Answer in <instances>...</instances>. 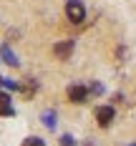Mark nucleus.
I'll return each mask as SVG.
<instances>
[{"mask_svg": "<svg viewBox=\"0 0 136 146\" xmlns=\"http://www.w3.org/2000/svg\"><path fill=\"white\" fill-rule=\"evenodd\" d=\"M66 15L71 18V23H83V18H86V8H83L78 0H68V3H66Z\"/></svg>", "mask_w": 136, "mask_h": 146, "instance_id": "nucleus-1", "label": "nucleus"}, {"mask_svg": "<svg viewBox=\"0 0 136 146\" xmlns=\"http://www.w3.org/2000/svg\"><path fill=\"white\" fill-rule=\"evenodd\" d=\"M113 118H116L113 106H98V108H96V121H98V126H103V129H106Z\"/></svg>", "mask_w": 136, "mask_h": 146, "instance_id": "nucleus-2", "label": "nucleus"}, {"mask_svg": "<svg viewBox=\"0 0 136 146\" xmlns=\"http://www.w3.org/2000/svg\"><path fill=\"white\" fill-rule=\"evenodd\" d=\"M86 96H88V88H83V86H71L68 88V98L73 103H86Z\"/></svg>", "mask_w": 136, "mask_h": 146, "instance_id": "nucleus-3", "label": "nucleus"}, {"mask_svg": "<svg viewBox=\"0 0 136 146\" xmlns=\"http://www.w3.org/2000/svg\"><path fill=\"white\" fill-rule=\"evenodd\" d=\"M53 53H56L60 60H66L71 53H73V40H63V43H58L56 48H53Z\"/></svg>", "mask_w": 136, "mask_h": 146, "instance_id": "nucleus-4", "label": "nucleus"}, {"mask_svg": "<svg viewBox=\"0 0 136 146\" xmlns=\"http://www.w3.org/2000/svg\"><path fill=\"white\" fill-rule=\"evenodd\" d=\"M3 60H5L8 66H18V58H15V53L10 48H3Z\"/></svg>", "mask_w": 136, "mask_h": 146, "instance_id": "nucleus-5", "label": "nucleus"}, {"mask_svg": "<svg viewBox=\"0 0 136 146\" xmlns=\"http://www.w3.org/2000/svg\"><path fill=\"white\" fill-rule=\"evenodd\" d=\"M43 123L48 126V129H56V113L45 111V113H43Z\"/></svg>", "mask_w": 136, "mask_h": 146, "instance_id": "nucleus-6", "label": "nucleus"}, {"mask_svg": "<svg viewBox=\"0 0 136 146\" xmlns=\"http://www.w3.org/2000/svg\"><path fill=\"white\" fill-rule=\"evenodd\" d=\"M23 146H45V141L38 139V136H28V139L23 141Z\"/></svg>", "mask_w": 136, "mask_h": 146, "instance_id": "nucleus-7", "label": "nucleus"}, {"mask_svg": "<svg viewBox=\"0 0 136 146\" xmlns=\"http://www.w3.org/2000/svg\"><path fill=\"white\" fill-rule=\"evenodd\" d=\"M3 106H10V96L5 93V91H0V108Z\"/></svg>", "mask_w": 136, "mask_h": 146, "instance_id": "nucleus-8", "label": "nucleus"}, {"mask_svg": "<svg viewBox=\"0 0 136 146\" xmlns=\"http://www.w3.org/2000/svg\"><path fill=\"white\" fill-rule=\"evenodd\" d=\"M60 146H76V139L73 136H63L60 139Z\"/></svg>", "mask_w": 136, "mask_h": 146, "instance_id": "nucleus-9", "label": "nucleus"}, {"mask_svg": "<svg viewBox=\"0 0 136 146\" xmlns=\"http://www.w3.org/2000/svg\"><path fill=\"white\" fill-rule=\"evenodd\" d=\"M15 111H13V106H3L0 108V116H13Z\"/></svg>", "mask_w": 136, "mask_h": 146, "instance_id": "nucleus-10", "label": "nucleus"}, {"mask_svg": "<svg viewBox=\"0 0 136 146\" xmlns=\"http://www.w3.org/2000/svg\"><path fill=\"white\" fill-rule=\"evenodd\" d=\"M0 86H3V78H0Z\"/></svg>", "mask_w": 136, "mask_h": 146, "instance_id": "nucleus-11", "label": "nucleus"}, {"mask_svg": "<svg viewBox=\"0 0 136 146\" xmlns=\"http://www.w3.org/2000/svg\"><path fill=\"white\" fill-rule=\"evenodd\" d=\"M88 146H93V144H88Z\"/></svg>", "mask_w": 136, "mask_h": 146, "instance_id": "nucleus-12", "label": "nucleus"}, {"mask_svg": "<svg viewBox=\"0 0 136 146\" xmlns=\"http://www.w3.org/2000/svg\"><path fill=\"white\" fill-rule=\"evenodd\" d=\"M131 146H136V144H131Z\"/></svg>", "mask_w": 136, "mask_h": 146, "instance_id": "nucleus-13", "label": "nucleus"}]
</instances>
